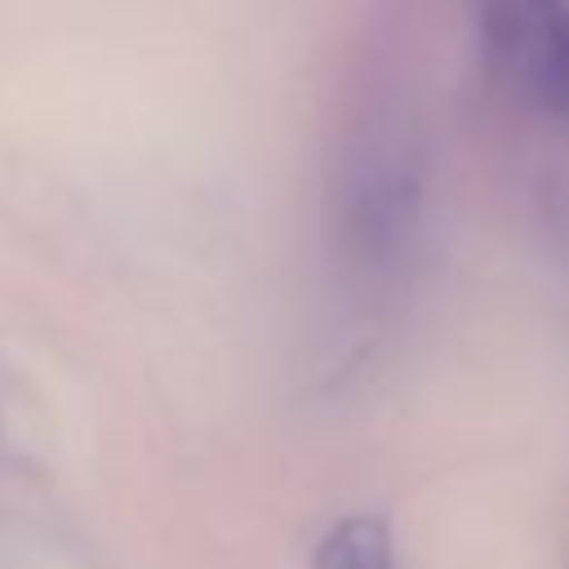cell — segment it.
Returning <instances> with one entry per match:
<instances>
[{
    "label": "cell",
    "mask_w": 569,
    "mask_h": 569,
    "mask_svg": "<svg viewBox=\"0 0 569 569\" xmlns=\"http://www.w3.org/2000/svg\"><path fill=\"white\" fill-rule=\"evenodd\" d=\"M480 40L525 102L569 124V0H480Z\"/></svg>",
    "instance_id": "1"
},
{
    "label": "cell",
    "mask_w": 569,
    "mask_h": 569,
    "mask_svg": "<svg viewBox=\"0 0 569 569\" xmlns=\"http://www.w3.org/2000/svg\"><path fill=\"white\" fill-rule=\"evenodd\" d=\"M311 569H405V560L382 511H351L316 538Z\"/></svg>",
    "instance_id": "2"
}]
</instances>
